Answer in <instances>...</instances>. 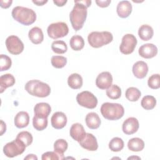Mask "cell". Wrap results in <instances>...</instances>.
I'll list each match as a JSON object with an SVG mask.
<instances>
[{"label": "cell", "mask_w": 160, "mask_h": 160, "mask_svg": "<svg viewBox=\"0 0 160 160\" xmlns=\"http://www.w3.org/2000/svg\"><path fill=\"white\" fill-rule=\"evenodd\" d=\"M25 90L31 96L38 98L48 97L51 92L50 86L38 79L28 81L25 84Z\"/></svg>", "instance_id": "cell-3"}, {"label": "cell", "mask_w": 160, "mask_h": 160, "mask_svg": "<svg viewBox=\"0 0 160 160\" xmlns=\"http://www.w3.org/2000/svg\"><path fill=\"white\" fill-rule=\"evenodd\" d=\"M64 158L61 156L60 154L55 151H48L42 154L41 159L42 160L52 159V160H59L63 159Z\"/></svg>", "instance_id": "cell-39"}, {"label": "cell", "mask_w": 160, "mask_h": 160, "mask_svg": "<svg viewBox=\"0 0 160 160\" xmlns=\"http://www.w3.org/2000/svg\"><path fill=\"white\" fill-rule=\"evenodd\" d=\"M154 34L152 28L148 24H143L139 28L138 35L142 41L151 39Z\"/></svg>", "instance_id": "cell-24"}, {"label": "cell", "mask_w": 160, "mask_h": 160, "mask_svg": "<svg viewBox=\"0 0 160 160\" xmlns=\"http://www.w3.org/2000/svg\"><path fill=\"white\" fill-rule=\"evenodd\" d=\"M82 77L78 73H72L68 78V86L73 89H80L82 86Z\"/></svg>", "instance_id": "cell-25"}, {"label": "cell", "mask_w": 160, "mask_h": 160, "mask_svg": "<svg viewBox=\"0 0 160 160\" xmlns=\"http://www.w3.org/2000/svg\"><path fill=\"white\" fill-rule=\"evenodd\" d=\"M53 2L59 7H62L67 2L66 0H53Z\"/></svg>", "instance_id": "cell-42"}, {"label": "cell", "mask_w": 160, "mask_h": 160, "mask_svg": "<svg viewBox=\"0 0 160 160\" xmlns=\"http://www.w3.org/2000/svg\"><path fill=\"white\" fill-rule=\"evenodd\" d=\"M24 159H28V160H31V159H36L37 160L38 159V157L33 154H28L26 157L24 158Z\"/></svg>", "instance_id": "cell-45"}, {"label": "cell", "mask_w": 160, "mask_h": 160, "mask_svg": "<svg viewBox=\"0 0 160 160\" xmlns=\"http://www.w3.org/2000/svg\"><path fill=\"white\" fill-rule=\"evenodd\" d=\"M51 111V108L48 103L39 102L34 108V115L41 118H48Z\"/></svg>", "instance_id": "cell-19"}, {"label": "cell", "mask_w": 160, "mask_h": 160, "mask_svg": "<svg viewBox=\"0 0 160 160\" xmlns=\"http://www.w3.org/2000/svg\"><path fill=\"white\" fill-rule=\"evenodd\" d=\"M128 148L131 151H141L144 148V142L141 138H133L129 140L128 142Z\"/></svg>", "instance_id": "cell-26"}, {"label": "cell", "mask_w": 160, "mask_h": 160, "mask_svg": "<svg viewBox=\"0 0 160 160\" xmlns=\"http://www.w3.org/2000/svg\"><path fill=\"white\" fill-rule=\"evenodd\" d=\"M6 46L9 52L14 55L21 54L24 50V44L16 36L11 35L6 39Z\"/></svg>", "instance_id": "cell-10"}, {"label": "cell", "mask_w": 160, "mask_h": 160, "mask_svg": "<svg viewBox=\"0 0 160 160\" xmlns=\"http://www.w3.org/2000/svg\"><path fill=\"white\" fill-rule=\"evenodd\" d=\"M6 124L2 120H1V134H0V135L2 136L6 132Z\"/></svg>", "instance_id": "cell-43"}, {"label": "cell", "mask_w": 160, "mask_h": 160, "mask_svg": "<svg viewBox=\"0 0 160 160\" xmlns=\"http://www.w3.org/2000/svg\"><path fill=\"white\" fill-rule=\"evenodd\" d=\"M69 44L71 49L74 51H80L84 46V41L82 36L74 35L70 39Z\"/></svg>", "instance_id": "cell-27"}, {"label": "cell", "mask_w": 160, "mask_h": 160, "mask_svg": "<svg viewBox=\"0 0 160 160\" xmlns=\"http://www.w3.org/2000/svg\"><path fill=\"white\" fill-rule=\"evenodd\" d=\"M14 125L18 128H24L29 124V116L26 111H20L14 118Z\"/></svg>", "instance_id": "cell-21"}, {"label": "cell", "mask_w": 160, "mask_h": 160, "mask_svg": "<svg viewBox=\"0 0 160 160\" xmlns=\"http://www.w3.org/2000/svg\"><path fill=\"white\" fill-rule=\"evenodd\" d=\"M132 72L138 79H143L148 72V66L146 62L142 61H137L132 66Z\"/></svg>", "instance_id": "cell-17"}, {"label": "cell", "mask_w": 160, "mask_h": 160, "mask_svg": "<svg viewBox=\"0 0 160 160\" xmlns=\"http://www.w3.org/2000/svg\"><path fill=\"white\" fill-rule=\"evenodd\" d=\"M16 139L21 141L26 147L31 144L33 140L32 134L28 131H21L19 132L16 136Z\"/></svg>", "instance_id": "cell-36"}, {"label": "cell", "mask_w": 160, "mask_h": 160, "mask_svg": "<svg viewBox=\"0 0 160 160\" xmlns=\"http://www.w3.org/2000/svg\"><path fill=\"white\" fill-rule=\"evenodd\" d=\"M67 121V117L65 114L60 111L54 112L51 118V125L56 129L63 128L66 125Z\"/></svg>", "instance_id": "cell-15"}, {"label": "cell", "mask_w": 160, "mask_h": 160, "mask_svg": "<svg viewBox=\"0 0 160 160\" xmlns=\"http://www.w3.org/2000/svg\"><path fill=\"white\" fill-rule=\"evenodd\" d=\"M32 2L34 3L35 4H36L37 6H43L44 4L47 3L48 2V1L46 0H38V1H32Z\"/></svg>", "instance_id": "cell-44"}, {"label": "cell", "mask_w": 160, "mask_h": 160, "mask_svg": "<svg viewBox=\"0 0 160 160\" xmlns=\"http://www.w3.org/2000/svg\"><path fill=\"white\" fill-rule=\"evenodd\" d=\"M113 36L109 31H93L89 34L88 41L89 45L94 48H99L112 42Z\"/></svg>", "instance_id": "cell-5"}, {"label": "cell", "mask_w": 160, "mask_h": 160, "mask_svg": "<svg viewBox=\"0 0 160 160\" xmlns=\"http://www.w3.org/2000/svg\"><path fill=\"white\" fill-rule=\"evenodd\" d=\"M16 80L13 75L8 73L0 77V92L2 93L8 88L12 86L15 84Z\"/></svg>", "instance_id": "cell-23"}, {"label": "cell", "mask_w": 160, "mask_h": 160, "mask_svg": "<svg viewBox=\"0 0 160 160\" xmlns=\"http://www.w3.org/2000/svg\"><path fill=\"white\" fill-rule=\"evenodd\" d=\"M68 144L67 141L63 139H59L54 143V151L64 157V152L67 150Z\"/></svg>", "instance_id": "cell-33"}, {"label": "cell", "mask_w": 160, "mask_h": 160, "mask_svg": "<svg viewBox=\"0 0 160 160\" xmlns=\"http://www.w3.org/2000/svg\"><path fill=\"white\" fill-rule=\"evenodd\" d=\"M107 96L111 99H118L121 96V89L116 84H112L106 90Z\"/></svg>", "instance_id": "cell-34"}, {"label": "cell", "mask_w": 160, "mask_h": 160, "mask_svg": "<svg viewBox=\"0 0 160 160\" xmlns=\"http://www.w3.org/2000/svg\"><path fill=\"white\" fill-rule=\"evenodd\" d=\"M111 2V0H103V1L96 0V3L97 4V5L101 8H106L110 4Z\"/></svg>", "instance_id": "cell-40"}, {"label": "cell", "mask_w": 160, "mask_h": 160, "mask_svg": "<svg viewBox=\"0 0 160 160\" xmlns=\"http://www.w3.org/2000/svg\"><path fill=\"white\" fill-rule=\"evenodd\" d=\"M138 53L143 58H152L158 54V48L152 43L144 44L139 48Z\"/></svg>", "instance_id": "cell-14"}, {"label": "cell", "mask_w": 160, "mask_h": 160, "mask_svg": "<svg viewBox=\"0 0 160 160\" xmlns=\"http://www.w3.org/2000/svg\"><path fill=\"white\" fill-rule=\"evenodd\" d=\"M76 101L81 106L88 109H94L98 104L97 98L88 91H84L78 93L76 96Z\"/></svg>", "instance_id": "cell-8"}, {"label": "cell", "mask_w": 160, "mask_h": 160, "mask_svg": "<svg viewBox=\"0 0 160 160\" xmlns=\"http://www.w3.org/2000/svg\"><path fill=\"white\" fill-rule=\"evenodd\" d=\"M28 37L30 41L34 44H39L44 40L42 31L38 27L31 28L28 32Z\"/></svg>", "instance_id": "cell-22"}, {"label": "cell", "mask_w": 160, "mask_h": 160, "mask_svg": "<svg viewBox=\"0 0 160 160\" xmlns=\"http://www.w3.org/2000/svg\"><path fill=\"white\" fill-rule=\"evenodd\" d=\"M14 20L24 26H29L33 24L36 20V14L31 9L22 7H14L11 12Z\"/></svg>", "instance_id": "cell-2"}, {"label": "cell", "mask_w": 160, "mask_h": 160, "mask_svg": "<svg viewBox=\"0 0 160 160\" xmlns=\"http://www.w3.org/2000/svg\"><path fill=\"white\" fill-rule=\"evenodd\" d=\"M26 145L19 139H16L8 142L3 147V152L8 158H14L24 152L26 149Z\"/></svg>", "instance_id": "cell-6"}, {"label": "cell", "mask_w": 160, "mask_h": 160, "mask_svg": "<svg viewBox=\"0 0 160 160\" xmlns=\"http://www.w3.org/2000/svg\"><path fill=\"white\" fill-rule=\"evenodd\" d=\"M51 49L52 51L56 54H64L68 50L66 43L61 40L54 41L51 44Z\"/></svg>", "instance_id": "cell-31"}, {"label": "cell", "mask_w": 160, "mask_h": 160, "mask_svg": "<svg viewBox=\"0 0 160 160\" xmlns=\"http://www.w3.org/2000/svg\"><path fill=\"white\" fill-rule=\"evenodd\" d=\"M148 86L152 89H157L160 88V76L159 74L151 75L148 81Z\"/></svg>", "instance_id": "cell-38"}, {"label": "cell", "mask_w": 160, "mask_h": 160, "mask_svg": "<svg viewBox=\"0 0 160 160\" xmlns=\"http://www.w3.org/2000/svg\"><path fill=\"white\" fill-rule=\"evenodd\" d=\"M132 9V4L129 1H121L118 4L116 11L120 18H126L131 14Z\"/></svg>", "instance_id": "cell-18"}, {"label": "cell", "mask_w": 160, "mask_h": 160, "mask_svg": "<svg viewBox=\"0 0 160 160\" xmlns=\"http://www.w3.org/2000/svg\"><path fill=\"white\" fill-rule=\"evenodd\" d=\"M138 120L134 117L127 118L122 124V129L123 132L127 135H131L136 132L139 129Z\"/></svg>", "instance_id": "cell-12"}, {"label": "cell", "mask_w": 160, "mask_h": 160, "mask_svg": "<svg viewBox=\"0 0 160 160\" xmlns=\"http://www.w3.org/2000/svg\"><path fill=\"white\" fill-rule=\"evenodd\" d=\"M85 121L87 126L91 129H98L101 123V121L99 115L94 112H89L86 115Z\"/></svg>", "instance_id": "cell-20"}, {"label": "cell", "mask_w": 160, "mask_h": 160, "mask_svg": "<svg viewBox=\"0 0 160 160\" xmlns=\"http://www.w3.org/2000/svg\"><path fill=\"white\" fill-rule=\"evenodd\" d=\"M137 44V39L132 34H126L122 38L121 43L119 46V50L121 53L125 55L131 54Z\"/></svg>", "instance_id": "cell-9"}, {"label": "cell", "mask_w": 160, "mask_h": 160, "mask_svg": "<svg viewBox=\"0 0 160 160\" xmlns=\"http://www.w3.org/2000/svg\"><path fill=\"white\" fill-rule=\"evenodd\" d=\"M48 118H41L34 116L32 119V125L37 131H42L48 126Z\"/></svg>", "instance_id": "cell-29"}, {"label": "cell", "mask_w": 160, "mask_h": 160, "mask_svg": "<svg viewBox=\"0 0 160 160\" xmlns=\"http://www.w3.org/2000/svg\"><path fill=\"white\" fill-rule=\"evenodd\" d=\"M12 64L11 59L7 55L1 54L0 56V71H4L8 70Z\"/></svg>", "instance_id": "cell-37"}, {"label": "cell", "mask_w": 160, "mask_h": 160, "mask_svg": "<svg viewBox=\"0 0 160 160\" xmlns=\"http://www.w3.org/2000/svg\"><path fill=\"white\" fill-rule=\"evenodd\" d=\"M124 141L122 139L118 137L113 138L109 143V148L111 151L119 152L121 151L124 148Z\"/></svg>", "instance_id": "cell-32"}, {"label": "cell", "mask_w": 160, "mask_h": 160, "mask_svg": "<svg viewBox=\"0 0 160 160\" xmlns=\"http://www.w3.org/2000/svg\"><path fill=\"white\" fill-rule=\"evenodd\" d=\"M47 32L49 38L56 39L68 35L69 28L66 23L64 22H57L48 26Z\"/></svg>", "instance_id": "cell-7"}, {"label": "cell", "mask_w": 160, "mask_h": 160, "mask_svg": "<svg viewBox=\"0 0 160 160\" xmlns=\"http://www.w3.org/2000/svg\"><path fill=\"white\" fill-rule=\"evenodd\" d=\"M141 159V158L139 157L138 156H132V157H129L128 158V159Z\"/></svg>", "instance_id": "cell-46"}, {"label": "cell", "mask_w": 160, "mask_h": 160, "mask_svg": "<svg viewBox=\"0 0 160 160\" xmlns=\"http://www.w3.org/2000/svg\"><path fill=\"white\" fill-rule=\"evenodd\" d=\"M126 98L129 101H137L141 97V91L135 87H130L127 89L125 92Z\"/></svg>", "instance_id": "cell-28"}, {"label": "cell", "mask_w": 160, "mask_h": 160, "mask_svg": "<svg viewBox=\"0 0 160 160\" xmlns=\"http://www.w3.org/2000/svg\"><path fill=\"white\" fill-rule=\"evenodd\" d=\"M12 2V0H8V1H0V6L2 8H8L11 6V4Z\"/></svg>", "instance_id": "cell-41"}, {"label": "cell", "mask_w": 160, "mask_h": 160, "mask_svg": "<svg viewBox=\"0 0 160 160\" xmlns=\"http://www.w3.org/2000/svg\"><path fill=\"white\" fill-rule=\"evenodd\" d=\"M141 106L146 110H151L154 108L156 104V98L150 95L145 96L142 98L141 102Z\"/></svg>", "instance_id": "cell-30"}, {"label": "cell", "mask_w": 160, "mask_h": 160, "mask_svg": "<svg viewBox=\"0 0 160 160\" xmlns=\"http://www.w3.org/2000/svg\"><path fill=\"white\" fill-rule=\"evenodd\" d=\"M101 112L102 116L110 121H116L121 119L124 114L123 106L119 103L104 102L101 105Z\"/></svg>", "instance_id": "cell-4"}, {"label": "cell", "mask_w": 160, "mask_h": 160, "mask_svg": "<svg viewBox=\"0 0 160 160\" xmlns=\"http://www.w3.org/2000/svg\"><path fill=\"white\" fill-rule=\"evenodd\" d=\"M51 62L55 68H62L67 64V58L62 56H53L51 58Z\"/></svg>", "instance_id": "cell-35"}, {"label": "cell", "mask_w": 160, "mask_h": 160, "mask_svg": "<svg viewBox=\"0 0 160 160\" xmlns=\"http://www.w3.org/2000/svg\"><path fill=\"white\" fill-rule=\"evenodd\" d=\"M112 83V76L109 72L104 71L98 74L96 79V85L100 89H107Z\"/></svg>", "instance_id": "cell-11"}, {"label": "cell", "mask_w": 160, "mask_h": 160, "mask_svg": "<svg viewBox=\"0 0 160 160\" xmlns=\"http://www.w3.org/2000/svg\"><path fill=\"white\" fill-rule=\"evenodd\" d=\"M69 134L71 137L78 142L82 140L85 137L86 132L84 130L83 126L80 123L73 124L69 131Z\"/></svg>", "instance_id": "cell-16"}, {"label": "cell", "mask_w": 160, "mask_h": 160, "mask_svg": "<svg viewBox=\"0 0 160 160\" xmlns=\"http://www.w3.org/2000/svg\"><path fill=\"white\" fill-rule=\"evenodd\" d=\"M79 143L82 148L90 151H95L98 148L97 139L96 137L91 133H86L84 139L79 141Z\"/></svg>", "instance_id": "cell-13"}, {"label": "cell", "mask_w": 160, "mask_h": 160, "mask_svg": "<svg viewBox=\"0 0 160 160\" xmlns=\"http://www.w3.org/2000/svg\"><path fill=\"white\" fill-rule=\"evenodd\" d=\"M74 2L75 5L69 13V19L72 28L78 31L83 27L87 18V8L91 6V1H74Z\"/></svg>", "instance_id": "cell-1"}]
</instances>
